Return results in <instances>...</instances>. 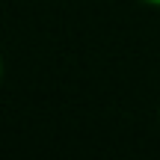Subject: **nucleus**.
I'll list each match as a JSON object with an SVG mask.
<instances>
[{"mask_svg": "<svg viewBox=\"0 0 160 160\" xmlns=\"http://www.w3.org/2000/svg\"><path fill=\"white\" fill-rule=\"evenodd\" d=\"M139 3H145V6H154V9H160V0H139Z\"/></svg>", "mask_w": 160, "mask_h": 160, "instance_id": "obj_1", "label": "nucleus"}, {"mask_svg": "<svg viewBox=\"0 0 160 160\" xmlns=\"http://www.w3.org/2000/svg\"><path fill=\"white\" fill-rule=\"evenodd\" d=\"M0 80H3V59H0Z\"/></svg>", "mask_w": 160, "mask_h": 160, "instance_id": "obj_2", "label": "nucleus"}]
</instances>
